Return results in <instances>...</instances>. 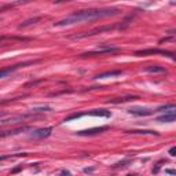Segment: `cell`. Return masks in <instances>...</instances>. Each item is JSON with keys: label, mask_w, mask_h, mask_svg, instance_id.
<instances>
[{"label": "cell", "mask_w": 176, "mask_h": 176, "mask_svg": "<svg viewBox=\"0 0 176 176\" xmlns=\"http://www.w3.org/2000/svg\"><path fill=\"white\" fill-rule=\"evenodd\" d=\"M19 169H21V167H18V168H15V169H14V171H13V173H15V172H18Z\"/></svg>", "instance_id": "23"}, {"label": "cell", "mask_w": 176, "mask_h": 176, "mask_svg": "<svg viewBox=\"0 0 176 176\" xmlns=\"http://www.w3.org/2000/svg\"><path fill=\"white\" fill-rule=\"evenodd\" d=\"M50 106H44V107H35L32 109V112H48L50 110Z\"/></svg>", "instance_id": "18"}, {"label": "cell", "mask_w": 176, "mask_h": 176, "mask_svg": "<svg viewBox=\"0 0 176 176\" xmlns=\"http://www.w3.org/2000/svg\"><path fill=\"white\" fill-rule=\"evenodd\" d=\"M176 106L173 103L171 105H164V106H160L157 110H154V112H165V113H169V112H175Z\"/></svg>", "instance_id": "14"}, {"label": "cell", "mask_w": 176, "mask_h": 176, "mask_svg": "<svg viewBox=\"0 0 176 176\" xmlns=\"http://www.w3.org/2000/svg\"><path fill=\"white\" fill-rule=\"evenodd\" d=\"M118 51L117 47H113V45H106V47H98L95 51H90V52H86L83 54V57H94V55H100V54H109V52H116Z\"/></svg>", "instance_id": "4"}, {"label": "cell", "mask_w": 176, "mask_h": 176, "mask_svg": "<svg viewBox=\"0 0 176 176\" xmlns=\"http://www.w3.org/2000/svg\"><path fill=\"white\" fill-rule=\"evenodd\" d=\"M25 157V156H28L26 153H22V154H8V156H0V161L1 160H7V158H11V157Z\"/></svg>", "instance_id": "16"}, {"label": "cell", "mask_w": 176, "mask_h": 176, "mask_svg": "<svg viewBox=\"0 0 176 176\" xmlns=\"http://www.w3.org/2000/svg\"><path fill=\"white\" fill-rule=\"evenodd\" d=\"M169 156L175 157L176 156V147H171V150H169Z\"/></svg>", "instance_id": "20"}, {"label": "cell", "mask_w": 176, "mask_h": 176, "mask_svg": "<svg viewBox=\"0 0 176 176\" xmlns=\"http://www.w3.org/2000/svg\"><path fill=\"white\" fill-rule=\"evenodd\" d=\"M52 134V128L51 127H47V128H40V129H36L30 134L32 139H43V138H48V136Z\"/></svg>", "instance_id": "5"}, {"label": "cell", "mask_w": 176, "mask_h": 176, "mask_svg": "<svg viewBox=\"0 0 176 176\" xmlns=\"http://www.w3.org/2000/svg\"><path fill=\"white\" fill-rule=\"evenodd\" d=\"M107 129V127H96V128H91V129H86V131H80L78 135H95V134H100Z\"/></svg>", "instance_id": "11"}, {"label": "cell", "mask_w": 176, "mask_h": 176, "mask_svg": "<svg viewBox=\"0 0 176 176\" xmlns=\"http://www.w3.org/2000/svg\"><path fill=\"white\" fill-rule=\"evenodd\" d=\"M145 72H147V73H165L167 70H165V68H163V66H157V65H153V66H149V68H146Z\"/></svg>", "instance_id": "13"}, {"label": "cell", "mask_w": 176, "mask_h": 176, "mask_svg": "<svg viewBox=\"0 0 176 176\" xmlns=\"http://www.w3.org/2000/svg\"><path fill=\"white\" fill-rule=\"evenodd\" d=\"M29 129V127H22V128H17V129H8V131H0V138H6V136H11V135H17L19 132H23Z\"/></svg>", "instance_id": "10"}, {"label": "cell", "mask_w": 176, "mask_h": 176, "mask_svg": "<svg viewBox=\"0 0 176 176\" xmlns=\"http://www.w3.org/2000/svg\"><path fill=\"white\" fill-rule=\"evenodd\" d=\"M131 134H150V135H158L156 131H129Z\"/></svg>", "instance_id": "17"}, {"label": "cell", "mask_w": 176, "mask_h": 176, "mask_svg": "<svg viewBox=\"0 0 176 176\" xmlns=\"http://www.w3.org/2000/svg\"><path fill=\"white\" fill-rule=\"evenodd\" d=\"M83 116H95V117H110L112 114L109 110H105V109H98V110H92V112H87V113H74L72 116H69L65 121H70L73 118H80Z\"/></svg>", "instance_id": "2"}, {"label": "cell", "mask_w": 176, "mask_h": 176, "mask_svg": "<svg viewBox=\"0 0 176 176\" xmlns=\"http://www.w3.org/2000/svg\"><path fill=\"white\" fill-rule=\"evenodd\" d=\"M36 21H39V18H35V19H29V21H26V22H23L22 25H21V28H25L28 26V25H30V23H35Z\"/></svg>", "instance_id": "19"}, {"label": "cell", "mask_w": 176, "mask_h": 176, "mask_svg": "<svg viewBox=\"0 0 176 176\" xmlns=\"http://www.w3.org/2000/svg\"><path fill=\"white\" fill-rule=\"evenodd\" d=\"M33 62H23V63H19V65H14V66H10V68H6V69H0V78H4V77L10 76L14 70L19 69L21 66H26V65H30Z\"/></svg>", "instance_id": "7"}, {"label": "cell", "mask_w": 176, "mask_h": 176, "mask_svg": "<svg viewBox=\"0 0 176 176\" xmlns=\"http://www.w3.org/2000/svg\"><path fill=\"white\" fill-rule=\"evenodd\" d=\"M28 117H30V114H22V116H13V117H8V118H3V120H0V125H6V124H10V122L22 121V120H25Z\"/></svg>", "instance_id": "8"}, {"label": "cell", "mask_w": 176, "mask_h": 176, "mask_svg": "<svg viewBox=\"0 0 176 176\" xmlns=\"http://www.w3.org/2000/svg\"><path fill=\"white\" fill-rule=\"evenodd\" d=\"M128 113L142 117V116H150V114H153L154 110L147 109V107H131V109H128Z\"/></svg>", "instance_id": "6"}, {"label": "cell", "mask_w": 176, "mask_h": 176, "mask_svg": "<svg viewBox=\"0 0 176 176\" xmlns=\"http://www.w3.org/2000/svg\"><path fill=\"white\" fill-rule=\"evenodd\" d=\"M154 54H161V55H165V57H169L171 59H175V57H173V54L171 51L158 50V48H147V50H140L135 52L136 57H145V55H154Z\"/></svg>", "instance_id": "3"}, {"label": "cell", "mask_w": 176, "mask_h": 176, "mask_svg": "<svg viewBox=\"0 0 176 176\" xmlns=\"http://www.w3.org/2000/svg\"><path fill=\"white\" fill-rule=\"evenodd\" d=\"M61 175H62V176H70V172H69V171H62Z\"/></svg>", "instance_id": "22"}, {"label": "cell", "mask_w": 176, "mask_h": 176, "mask_svg": "<svg viewBox=\"0 0 176 176\" xmlns=\"http://www.w3.org/2000/svg\"><path fill=\"white\" fill-rule=\"evenodd\" d=\"M176 120V114L175 112H169V113H165L163 116H160L157 118L158 122H173Z\"/></svg>", "instance_id": "9"}, {"label": "cell", "mask_w": 176, "mask_h": 176, "mask_svg": "<svg viewBox=\"0 0 176 176\" xmlns=\"http://www.w3.org/2000/svg\"><path fill=\"white\" fill-rule=\"evenodd\" d=\"M138 99V96H124V98H116V99H110V103H122V102H128V100Z\"/></svg>", "instance_id": "15"}, {"label": "cell", "mask_w": 176, "mask_h": 176, "mask_svg": "<svg viewBox=\"0 0 176 176\" xmlns=\"http://www.w3.org/2000/svg\"><path fill=\"white\" fill-rule=\"evenodd\" d=\"M120 14L118 8H90V10H80L76 13H72L66 18L55 22V26H68L77 22H86V21H94V19L113 17Z\"/></svg>", "instance_id": "1"}, {"label": "cell", "mask_w": 176, "mask_h": 176, "mask_svg": "<svg viewBox=\"0 0 176 176\" xmlns=\"http://www.w3.org/2000/svg\"><path fill=\"white\" fill-rule=\"evenodd\" d=\"M122 74L121 70H110V72H105V73H100V74H96L95 78H107V77H116V76H120Z\"/></svg>", "instance_id": "12"}, {"label": "cell", "mask_w": 176, "mask_h": 176, "mask_svg": "<svg viewBox=\"0 0 176 176\" xmlns=\"http://www.w3.org/2000/svg\"><path fill=\"white\" fill-rule=\"evenodd\" d=\"M165 172L169 175H176V171H173V169H165Z\"/></svg>", "instance_id": "21"}]
</instances>
